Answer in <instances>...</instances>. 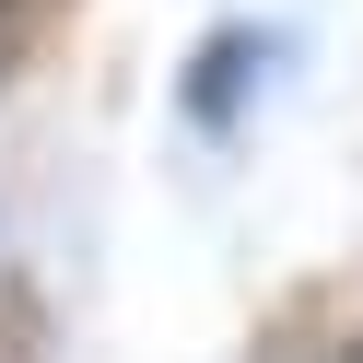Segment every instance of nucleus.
Masks as SVG:
<instances>
[{"mask_svg": "<svg viewBox=\"0 0 363 363\" xmlns=\"http://www.w3.org/2000/svg\"><path fill=\"white\" fill-rule=\"evenodd\" d=\"M12 35H24V24H12V0H0V71H12Z\"/></svg>", "mask_w": 363, "mask_h": 363, "instance_id": "f257e3e1", "label": "nucleus"}, {"mask_svg": "<svg viewBox=\"0 0 363 363\" xmlns=\"http://www.w3.org/2000/svg\"><path fill=\"white\" fill-rule=\"evenodd\" d=\"M352 363H363V352H352Z\"/></svg>", "mask_w": 363, "mask_h": 363, "instance_id": "f03ea898", "label": "nucleus"}]
</instances>
